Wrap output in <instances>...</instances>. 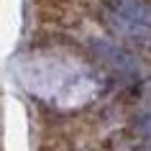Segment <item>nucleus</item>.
I'll return each mask as SVG.
<instances>
[{"mask_svg": "<svg viewBox=\"0 0 151 151\" xmlns=\"http://www.w3.org/2000/svg\"><path fill=\"white\" fill-rule=\"evenodd\" d=\"M105 3L115 16L126 18L141 28H151V3L146 0H105Z\"/></svg>", "mask_w": 151, "mask_h": 151, "instance_id": "f257e3e1", "label": "nucleus"}, {"mask_svg": "<svg viewBox=\"0 0 151 151\" xmlns=\"http://www.w3.org/2000/svg\"><path fill=\"white\" fill-rule=\"evenodd\" d=\"M92 49H95L97 56H100V59H105V62L110 64L115 72H136V69H138V64H136L133 54H128L126 49L115 46V44H110V41L97 39V41H92Z\"/></svg>", "mask_w": 151, "mask_h": 151, "instance_id": "f03ea898", "label": "nucleus"}]
</instances>
